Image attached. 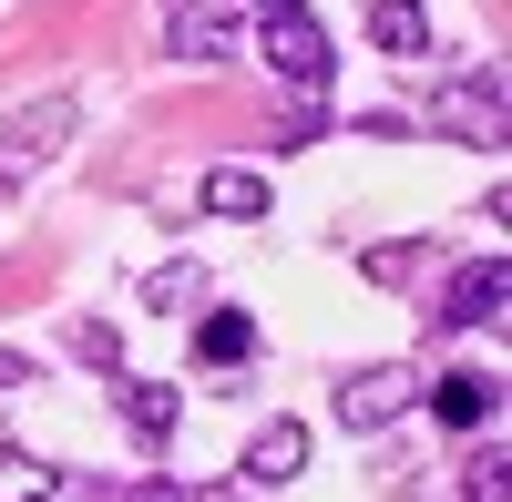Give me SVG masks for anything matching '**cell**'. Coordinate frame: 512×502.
I'll list each match as a JSON object with an SVG mask.
<instances>
[{"instance_id":"6da1fadb","label":"cell","mask_w":512,"mask_h":502,"mask_svg":"<svg viewBox=\"0 0 512 502\" xmlns=\"http://www.w3.org/2000/svg\"><path fill=\"white\" fill-rule=\"evenodd\" d=\"M256 52H267V72L287 82V93H328V31L308 21V11H297V0H287V11H256Z\"/></svg>"},{"instance_id":"7a4b0ae2","label":"cell","mask_w":512,"mask_h":502,"mask_svg":"<svg viewBox=\"0 0 512 502\" xmlns=\"http://www.w3.org/2000/svg\"><path fill=\"white\" fill-rule=\"evenodd\" d=\"M72 93H52V103H21L11 123H0V195H21L31 175H41V164H52L62 144H72Z\"/></svg>"},{"instance_id":"3957f363","label":"cell","mask_w":512,"mask_h":502,"mask_svg":"<svg viewBox=\"0 0 512 502\" xmlns=\"http://www.w3.org/2000/svg\"><path fill=\"white\" fill-rule=\"evenodd\" d=\"M410 369L400 359H379V369H349V380H338V421H349V431H390L400 421V410H410Z\"/></svg>"},{"instance_id":"277c9868","label":"cell","mask_w":512,"mask_h":502,"mask_svg":"<svg viewBox=\"0 0 512 502\" xmlns=\"http://www.w3.org/2000/svg\"><path fill=\"white\" fill-rule=\"evenodd\" d=\"M308 462H318V431H308V421H267V431L246 441V462H236V472H246V492H287Z\"/></svg>"},{"instance_id":"5b68a950","label":"cell","mask_w":512,"mask_h":502,"mask_svg":"<svg viewBox=\"0 0 512 502\" xmlns=\"http://www.w3.org/2000/svg\"><path fill=\"white\" fill-rule=\"evenodd\" d=\"M431 318L451 328V339H461V328H502V257H472V267H451V287L431 298Z\"/></svg>"},{"instance_id":"8992f818","label":"cell","mask_w":512,"mask_h":502,"mask_svg":"<svg viewBox=\"0 0 512 502\" xmlns=\"http://www.w3.org/2000/svg\"><path fill=\"white\" fill-rule=\"evenodd\" d=\"M164 52H175V62H226L236 52L226 0H164Z\"/></svg>"},{"instance_id":"52a82bcc","label":"cell","mask_w":512,"mask_h":502,"mask_svg":"<svg viewBox=\"0 0 512 502\" xmlns=\"http://www.w3.org/2000/svg\"><path fill=\"white\" fill-rule=\"evenodd\" d=\"M420 400H431L441 431H482L502 410V380H492V369H441V380H420Z\"/></svg>"},{"instance_id":"ba28073f","label":"cell","mask_w":512,"mask_h":502,"mask_svg":"<svg viewBox=\"0 0 512 502\" xmlns=\"http://www.w3.org/2000/svg\"><path fill=\"white\" fill-rule=\"evenodd\" d=\"M113 410H123V431H134L144 451L175 441V390H164V380H113Z\"/></svg>"},{"instance_id":"9c48e42d","label":"cell","mask_w":512,"mask_h":502,"mask_svg":"<svg viewBox=\"0 0 512 502\" xmlns=\"http://www.w3.org/2000/svg\"><path fill=\"white\" fill-rule=\"evenodd\" d=\"M205 216L256 226V216H267V175H256V164H205Z\"/></svg>"},{"instance_id":"30bf717a","label":"cell","mask_w":512,"mask_h":502,"mask_svg":"<svg viewBox=\"0 0 512 502\" xmlns=\"http://www.w3.org/2000/svg\"><path fill=\"white\" fill-rule=\"evenodd\" d=\"M369 41L390 62H420L431 52V11H420V0H369Z\"/></svg>"},{"instance_id":"8fae6325","label":"cell","mask_w":512,"mask_h":502,"mask_svg":"<svg viewBox=\"0 0 512 502\" xmlns=\"http://www.w3.org/2000/svg\"><path fill=\"white\" fill-rule=\"evenodd\" d=\"M256 349V328H246V308H216V318H195V359L205 369H236Z\"/></svg>"},{"instance_id":"7c38bea8","label":"cell","mask_w":512,"mask_h":502,"mask_svg":"<svg viewBox=\"0 0 512 502\" xmlns=\"http://www.w3.org/2000/svg\"><path fill=\"white\" fill-rule=\"evenodd\" d=\"M0 502H52V472H41L21 441H0Z\"/></svg>"},{"instance_id":"4fadbf2b","label":"cell","mask_w":512,"mask_h":502,"mask_svg":"<svg viewBox=\"0 0 512 502\" xmlns=\"http://www.w3.org/2000/svg\"><path fill=\"white\" fill-rule=\"evenodd\" d=\"M195 287H205V267H185V257H175V267H154V277L134 287V308H185Z\"/></svg>"},{"instance_id":"5bb4252c","label":"cell","mask_w":512,"mask_h":502,"mask_svg":"<svg viewBox=\"0 0 512 502\" xmlns=\"http://www.w3.org/2000/svg\"><path fill=\"white\" fill-rule=\"evenodd\" d=\"M512 492V462H502V451H482V472H472V502H502Z\"/></svg>"},{"instance_id":"9a60e30c","label":"cell","mask_w":512,"mask_h":502,"mask_svg":"<svg viewBox=\"0 0 512 502\" xmlns=\"http://www.w3.org/2000/svg\"><path fill=\"white\" fill-rule=\"evenodd\" d=\"M134 502H195V492H185L175 472H154V482H134Z\"/></svg>"},{"instance_id":"2e32d148","label":"cell","mask_w":512,"mask_h":502,"mask_svg":"<svg viewBox=\"0 0 512 502\" xmlns=\"http://www.w3.org/2000/svg\"><path fill=\"white\" fill-rule=\"evenodd\" d=\"M21 380H31V359H21V349H0V390H21Z\"/></svg>"},{"instance_id":"e0dca14e","label":"cell","mask_w":512,"mask_h":502,"mask_svg":"<svg viewBox=\"0 0 512 502\" xmlns=\"http://www.w3.org/2000/svg\"><path fill=\"white\" fill-rule=\"evenodd\" d=\"M256 11H287V0H256Z\"/></svg>"}]
</instances>
